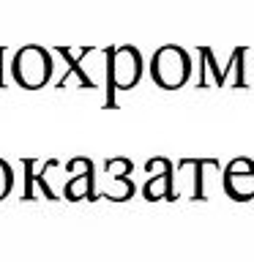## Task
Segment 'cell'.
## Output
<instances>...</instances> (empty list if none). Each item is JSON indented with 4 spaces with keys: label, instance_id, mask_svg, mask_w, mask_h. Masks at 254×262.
Returning <instances> with one entry per match:
<instances>
[{
    "label": "cell",
    "instance_id": "52a82bcc",
    "mask_svg": "<svg viewBox=\"0 0 254 262\" xmlns=\"http://www.w3.org/2000/svg\"><path fill=\"white\" fill-rule=\"evenodd\" d=\"M98 52L96 47H55V55H60L66 63H69V71L63 74V79L57 82V88H66L71 82V77H77L79 82V88H96V82L88 77V71H85V66H82V57H88V55H93Z\"/></svg>",
    "mask_w": 254,
    "mask_h": 262
},
{
    "label": "cell",
    "instance_id": "30bf717a",
    "mask_svg": "<svg viewBox=\"0 0 254 262\" xmlns=\"http://www.w3.org/2000/svg\"><path fill=\"white\" fill-rule=\"evenodd\" d=\"M11 188H14V172L8 167V161L0 159V200H6L11 194Z\"/></svg>",
    "mask_w": 254,
    "mask_h": 262
},
{
    "label": "cell",
    "instance_id": "9c48e42d",
    "mask_svg": "<svg viewBox=\"0 0 254 262\" xmlns=\"http://www.w3.org/2000/svg\"><path fill=\"white\" fill-rule=\"evenodd\" d=\"M63 196L71 202L77 200H96V180H93V172H82V175H74L66 180V188H63Z\"/></svg>",
    "mask_w": 254,
    "mask_h": 262
},
{
    "label": "cell",
    "instance_id": "7a4b0ae2",
    "mask_svg": "<svg viewBox=\"0 0 254 262\" xmlns=\"http://www.w3.org/2000/svg\"><path fill=\"white\" fill-rule=\"evenodd\" d=\"M52 71H55V63H52V52L38 44H28L22 49L14 52V60H11V77L19 88L25 90H41L44 85H49L52 79Z\"/></svg>",
    "mask_w": 254,
    "mask_h": 262
},
{
    "label": "cell",
    "instance_id": "ba28073f",
    "mask_svg": "<svg viewBox=\"0 0 254 262\" xmlns=\"http://www.w3.org/2000/svg\"><path fill=\"white\" fill-rule=\"evenodd\" d=\"M41 164L38 159H25L22 161V169H25V178H22V200H38V196H44V200H55V194L49 191V186L44 183V178H41Z\"/></svg>",
    "mask_w": 254,
    "mask_h": 262
},
{
    "label": "cell",
    "instance_id": "8992f818",
    "mask_svg": "<svg viewBox=\"0 0 254 262\" xmlns=\"http://www.w3.org/2000/svg\"><path fill=\"white\" fill-rule=\"evenodd\" d=\"M147 169V183L142 186V196L147 202L156 200H172V164L167 159H151L145 164Z\"/></svg>",
    "mask_w": 254,
    "mask_h": 262
},
{
    "label": "cell",
    "instance_id": "277c9868",
    "mask_svg": "<svg viewBox=\"0 0 254 262\" xmlns=\"http://www.w3.org/2000/svg\"><path fill=\"white\" fill-rule=\"evenodd\" d=\"M224 191L238 202L254 196V161L251 159H232L224 167Z\"/></svg>",
    "mask_w": 254,
    "mask_h": 262
},
{
    "label": "cell",
    "instance_id": "5b68a950",
    "mask_svg": "<svg viewBox=\"0 0 254 262\" xmlns=\"http://www.w3.org/2000/svg\"><path fill=\"white\" fill-rule=\"evenodd\" d=\"M131 169H134V164L129 159H110L104 164V175H107V186L101 196L107 200H115V202H126L134 196V183H131Z\"/></svg>",
    "mask_w": 254,
    "mask_h": 262
},
{
    "label": "cell",
    "instance_id": "6da1fadb",
    "mask_svg": "<svg viewBox=\"0 0 254 262\" xmlns=\"http://www.w3.org/2000/svg\"><path fill=\"white\" fill-rule=\"evenodd\" d=\"M104 79H107V106L115 104V93L118 90H131L142 79V55L137 47H107L104 49Z\"/></svg>",
    "mask_w": 254,
    "mask_h": 262
},
{
    "label": "cell",
    "instance_id": "8fae6325",
    "mask_svg": "<svg viewBox=\"0 0 254 262\" xmlns=\"http://www.w3.org/2000/svg\"><path fill=\"white\" fill-rule=\"evenodd\" d=\"M3 55H6V49L0 47V88H3Z\"/></svg>",
    "mask_w": 254,
    "mask_h": 262
},
{
    "label": "cell",
    "instance_id": "3957f363",
    "mask_svg": "<svg viewBox=\"0 0 254 262\" xmlns=\"http://www.w3.org/2000/svg\"><path fill=\"white\" fill-rule=\"evenodd\" d=\"M151 77L164 90H178L183 88L192 77V57L183 47L178 44H164L151 57Z\"/></svg>",
    "mask_w": 254,
    "mask_h": 262
}]
</instances>
